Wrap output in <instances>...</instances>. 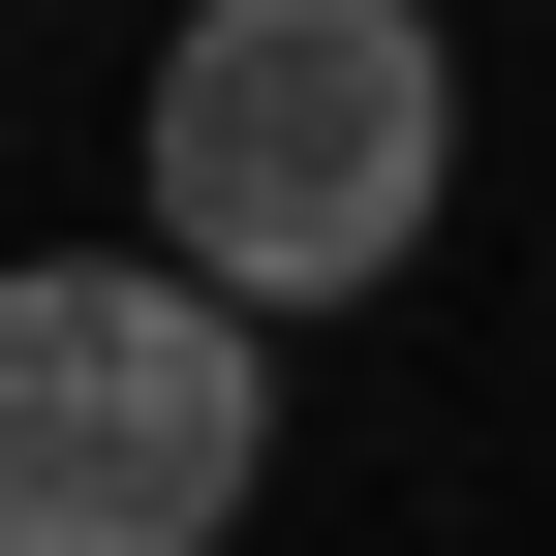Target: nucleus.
I'll list each match as a JSON object with an SVG mask.
<instances>
[{"label":"nucleus","instance_id":"1","mask_svg":"<svg viewBox=\"0 0 556 556\" xmlns=\"http://www.w3.org/2000/svg\"><path fill=\"white\" fill-rule=\"evenodd\" d=\"M464 186V62L433 0H186L155 31V278H217V309H371L402 248H433Z\"/></svg>","mask_w":556,"mask_h":556},{"label":"nucleus","instance_id":"2","mask_svg":"<svg viewBox=\"0 0 556 556\" xmlns=\"http://www.w3.org/2000/svg\"><path fill=\"white\" fill-rule=\"evenodd\" d=\"M278 464V340L155 248H31L0 278V556H217Z\"/></svg>","mask_w":556,"mask_h":556}]
</instances>
